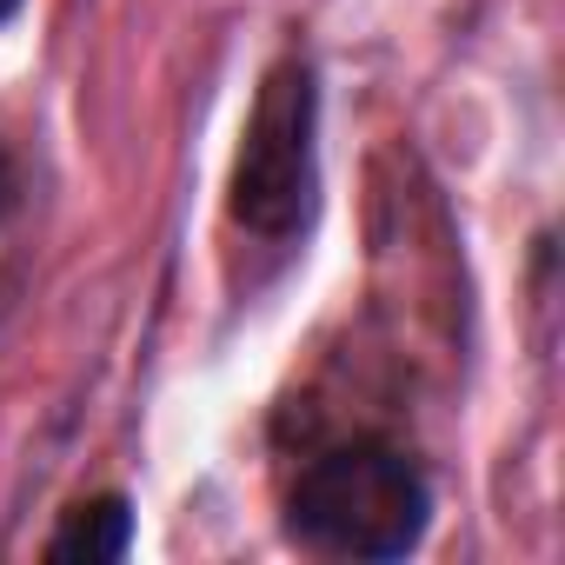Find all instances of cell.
<instances>
[{"instance_id":"obj_1","label":"cell","mask_w":565,"mask_h":565,"mask_svg":"<svg viewBox=\"0 0 565 565\" xmlns=\"http://www.w3.org/2000/svg\"><path fill=\"white\" fill-rule=\"evenodd\" d=\"M433 525L426 472L386 439H347L300 466L287 486V539L313 558H406Z\"/></svg>"},{"instance_id":"obj_2","label":"cell","mask_w":565,"mask_h":565,"mask_svg":"<svg viewBox=\"0 0 565 565\" xmlns=\"http://www.w3.org/2000/svg\"><path fill=\"white\" fill-rule=\"evenodd\" d=\"M320 213V74L307 54H279L259 74L239 153L226 173V220L259 246H294Z\"/></svg>"},{"instance_id":"obj_3","label":"cell","mask_w":565,"mask_h":565,"mask_svg":"<svg viewBox=\"0 0 565 565\" xmlns=\"http://www.w3.org/2000/svg\"><path fill=\"white\" fill-rule=\"evenodd\" d=\"M127 552H134V505L120 492L74 505L67 525L47 539V558H61V565H114Z\"/></svg>"},{"instance_id":"obj_4","label":"cell","mask_w":565,"mask_h":565,"mask_svg":"<svg viewBox=\"0 0 565 565\" xmlns=\"http://www.w3.org/2000/svg\"><path fill=\"white\" fill-rule=\"evenodd\" d=\"M8 186H14V173H8V153H0V213H8Z\"/></svg>"},{"instance_id":"obj_5","label":"cell","mask_w":565,"mask_h":565,"mask_svg":"<svg viewBox=\"0 0 565 565\" xmlns=\"http://www.w3.org/2000/svg\"><path fill=\"white\" fill-rule=\"evenodd\" d=\"M14 14H21V0H0V28H8Z\"/></svg>"}]
</instances>
